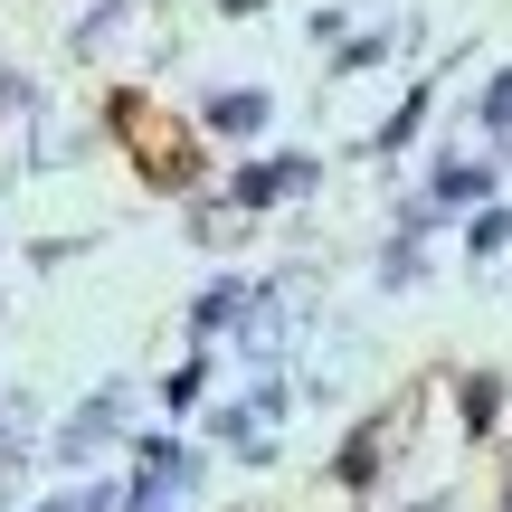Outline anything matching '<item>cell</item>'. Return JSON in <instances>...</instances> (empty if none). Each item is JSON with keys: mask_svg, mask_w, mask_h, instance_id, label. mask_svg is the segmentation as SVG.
<instances>
[{"mask_svg": "<svg viewBox=\"0 0 512 512\" xmlns=\"http://www.w3.org/2000/svg\"><path fill=\"white\" fill-rule=\"evenodd\" d=\"M114 427H124V399H95L86 418L67 427V456H86V446H95V437H114Z\"/></svg>", "mask_w": 512, "mask_h": 512, "instance_id": "obj_1", "label": "cell"}, {"mask_svg": "<svg viewBox=\"0 0 512 512\" xmlns=\"http://www.w3.org/2000/svg\"><path fill=\"white\" fill-rule=\"evenodd\" d=\"M238 304H247V285H219V294L200 304V332H228V323H238Z\"/></svg>", "mask_w": 512, "mask_h": 512, "instance_id": "obj_2", "label": "cell"}]
</instances>
